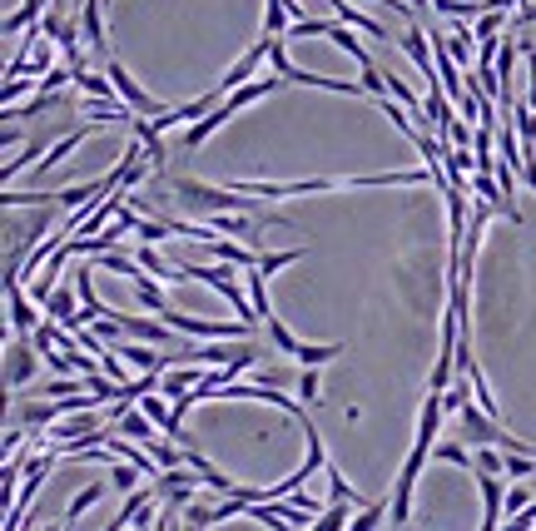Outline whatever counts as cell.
<instances>
[{"label": "cell", "mask_w": 536, "mask_h": 531, "mask_svg": "<svg viewBox=\"0 0 536 531\" xmlns=\"http://www.w3.org/2000/svg\"><path fill=\"white\" fill-rule=\"evenodd\" d=\"M170 189H174V199L189 209V214H204V219H214V214H268V209H264V199L239 194V189L204 184V179H189V174L170 179Z\"/></svg>", "instance_id": "6da1fadb"}, {"label": "cell", "mask_w": 536, "mask_h": 531, "mask_svg": "<svg viewBox=\"0 0 536 531\" xmlns=\"http://www.w3.org/2000/svg\"><path fill=\"white\" fill-rule=\"evenodd\" d=\"M437 452V442H413V452L403 457V472H397V487H393V526H407L413 522V497H417V477H423L427 457Z\"/></svg>", "instance_id": "7a4b0ae2"}, {"label": "cell", "mask_w": 536, "mask_h": 531, "mask_svg": "<svg viewBox=\"0 0 536 531\" xmlns=\"http://www.w3.org/2000/svg\"><path fill=\"white\" fill-rule=\"evenodd\" d=\"M104 70H110V80H114V90H120V100L124 104H130V110L134 114H140V120H164V114H170V104H164V100H154V94L150 90H144V84L140 80H134L130 75V70H124L120 65V60H104Z\"/></svg>", "instance_id": "3957f363"}, {"label": "cell", "mask_w": 536, "mask_h": 531, "mask_svg": "<svg viewBox=\"0 0 536 531\" xmlns=\"http://www.w3.org/2000/svg\"><path fill=\"white\" fill-rule=\"evenodd\" d=\"M457 428H462V442H467L472 452H482V447H497L502 452V442H507V428H502L497 418H487L477 402H467V408L457 412Z\"/></svg>", "instance_id": "277c9868"}, {"label": "cell", "mask_w": 536, "mask_h": 531, "mask_svg": "<svg viewBox=\"0 0 536 531\" xmlns=\"http://www.w3.org/2000/svg\"><path fill=\"white\" fill-rule=\"evenodd\" d=\"M35 343H30V338H10L5 343V388L10 392H20L25 388L30 378H35Z\"/></svg>", "instance_id": "5b68a950"}, {"label": "cell", "mask_w": 536, "mask_h": 531, "mask_svg": "<svg viewBox=\"0 0 536 531\" xmlns=\"http://www.w3.org/2000/svg\"><path fill=\"white\" fill-rule=\"evenodd\" d=\"M268 50H273V40H258V45H249L244 55L234 60V65H229V75L219 80V90H224V100L234 90H244V84H254V75H258V65H264L268 60Z\"/></svg>", "instance_id": "8992f818"}, {"label": "cell", "mask_w": 536, "mask_h": 531, "mask_svg": "<svg viewBox=\"0 0 536 531\" xmlns=\"http://www.w3.org/2000/svg\"><path fill=\"white\" fill-rule=\"evenodd\" d=\"M5 313H10V338H35L40 313L25 299V283H5Z\"/></svg>", "instance_id": "52a82bcc"}, {"label": "cell", "mask_w": 536, "mask_h": 531, "mask_svg": "<svg viewBox=\"0 0 536 531\" xmlns=\"http://www.w3.org/2000/svg\"><path fill=\"white\" fill-rule=\"evenodd\" d=\"M120 318V328H124V338L130 343H150V348H164V343H174V328L170 323H150V318H134V313H114Z\"/></svg>", "instance_id": "ba28073f"}, {"label": "cell", "mask_w": 536, "mask_h": 531, "mask_svg": "<svg viewBox=\"0 0 536 531\" xmlns=\"http://www.w3.org/2000/svg\"><path fill=\"white\" fill-rule=\"evenodd\" d=\"M80 35H85V45H90L100 60H110V30H104L100 0H85V5H80Z\"/></svg>", "instance_id": "9c48e42d"}, {"label": "cell", "mask_w": 536, "mask_h": 531, "mask_svg": "<svg viewBox=\"0 0 536 531\" xmlns=\"http://www.w3.org/2000/svg\"><path fill=\"white\" fill-rule=\"evenodd\" d=\"M204 253H209V263H229V269H258V259L264 253H254L249 243H224V239H214V243H204Z\"/></svg>", "instance_id": "30bf717a"}, {"label": "cell", "mask_w": 536, "mask_h": 531, "mask_svg": "<svg viewBox=\"0 0 536 531\" xmlns=\"http://www.w3.org/2000/svg\"><path fill=\"white\" fill-rule=\"evenodd\" d=\"M204 378H209V368H170V373H164V382H160V392H164L170 402H179V398H189V392H194Z\"/></svg>", "instance_id": "8fae6325"}, {"label": "cell", "mask_w": 536, "mask_h": 531, "mask_svg": "<svg viewBox=\"0 0 536 531\" xmlns=\"http://www.w3.org/2000/svg\"><path fill=\"white\" fill-rule=\"evenodd\" d=\"M278 75H264V80H254V84H244V90H234V94H229V100H224V110L229 114H239V110H249V104H254V100H264V94H273V90H278Z\"/></svg>", "instance_id": "7c38bea8"}, {"label": "cell", "mask_w": 536, "mask_h": 531, "mask_svg": "<svg viewBox=\"0 0 536 531\" xmlns=\"http://www.w3.org/2000/svg\"><path fill=\"white\" fill-rule=\"evenodd\" d=\"M447 50H452V60H457V70H467L472 60L482 55V45H477V35H472L467 25H457V30H447Z\"/></svg>", "instance_id": "4fadbf2b"}, {"label": "cell", "mask_w": 536, "mask_h": 531, "mask_svg": "<svg viewBox=\"0 0 536 531\" xmlns=\"http://www.w3.org/2000/svg\"><path fill=\"white\" fill-rule=\"evenodd\" d=\"M328 40H333V45H338V50H348V60H353L357 70H367V65H373V55H367V45H363V40H357V35H348V25H343V20H333Z\"/></svg>", "instance_id": "5bb4252c"}, {"label": "cell", "mask_w": 536, "mask_h": 531, "mask_svg": "<svg viewBox=\"0 0 536 531\" xmlns=\"http://www.w3.org/2000/svg\"><path fill=\"white\" fill-rule=\"evenodd\" d=\"M229 120H234V114H229V110H224V104H219V110H214V114H209V120H199V124H194V130H184V144H179V150H184V154H189V150H199V144H204V140H209V134H214V130H219V124H229Z\"/></svg>", "instance_id": "9a60e30c"}, {"label": "cell", "mask_w": 536, "mask_h": 531, "mask_svg": "<svg viewBox=\"0 0 536 531\" xmlns=\"http://www.w3.org/2000/svg\"><path fill=\"white\" fill-rule=\"evenodd\" d=\"M328 5H333V15H338L348 30H363V35H383V25H377L373 15H363L357 5H348V0H328Z\"/></svg>", "instance_id": "2e32d148"}, {"label": "cell", "mask_w": 536, "mask_h": 531, "mask_svg": "<svg viewBox=\"0 0 536 531\" xmlns=\"http://www.w3.org/2000/svg\"><path fill=\"white\" fill-rule=\"evenodd\" d=\"M134 299H140L144 308H150L154 318H164V313H170V308H174L170 299H164V289H160V283L150 279V273H144V279H134Z\"/></svg>", "instance_id": "e0dca14e"}, {"label": "cell", "mask_w": 536, "mask_h": 531, "mask_svg": "<svg viewBox=\"0 0 536 531\" xmlns=\"http://www.w3.org/2000/svg\"><path fill=\"white\" fill-rule=\"evenodd\" d=\"M343 353H348V343H303L298 363L303 368H323V363H333V358H343Z\"/></svg>", "instance_id": "ac0fdd59"}, {"label": "cell", "mask_w": 536, "mask_h": 531, "mask_svg": "<svg viewBox=\"0 0 536 531\" xmlns=\"http://www.w3.org/2000/svg\"><path fill=\"white\" fill-rule=\"evenodd\" d=\"M244 289H249V303H254L258 323H268V318H273V308H268V279H264V273H258V269H249Z\"/></svg>", "instance_id": "d6986e66"}, {"label": "cell", "mask_w": 536, "mask_h": 531, "mask_svg": "<svg viewBox=\"0 0 536 531\" xmlns=\"http://www.w3.org/2000/svg\"><path fill=\"white\" fill-rule=\"evenodd\" d=\"M264 328H268V343H273V353H283V358H298V348H303V343L288 333V323H278V313H273Z\"/></svg>", "instance_id": "ffe728a7"}, {"label": "cell", "mask_w": 536, "mask_h": 531, "mask_svg": "<svg viewBox=\"0 0 536 531\" xmlns=\"http://www.w3.org/2000/svg\"><path fill=\"white\" fill-rule=\"evenodd\" d=\"M328 502H353L357 512H363V506H367L363 497H357L353 487H348V477H343V472H338V467H333V462H328Z\"/></svg>", "instance_id": "44dd1931"}, {"label": "cell", "mask_w": 536, "mask_h": 531, "mask_svg": "<svg viewBox=\"0 0 536 531\" xmlns=\"http://www.w3.org/2000/svg\"><path fill=\"white\" fill-rule=\"evenodd\" d=\"M472 472H482V477H507V457H502L497 447H482V452H472Z\"/></svg>", "instance_id": "7402d4cb"}, {"label": "cell", "mask_w": 536, "mask_h": 531, "mask_svg": "<svg viewBox=\"0 0 536 531\" xmlns=\"http://www.w3.org/2000/svg\"><path fill=\"white\" fill-rule=\"evenodd\" d=\"M348 506H353V502H328V512L313 522V531H348V526H353V522H348Z\"/></svg>", "instance_id": "603a6c76"}, {"label": "cell", "mask_w": 536, "mask_h": 531, "mask_svg": "<svg viewBox=\"0 0 536 531\" xmlns=\"http://www.w3.org/2000/svg\"><path fill=\"white\" fill-rule=\"evenodd\" d=\"M298 259H303V249H288V253H264V259H258V273H264V279H273L278 269H288V263H298Z\"/></svg>", "instance_id": "cb8c5ba5"}, {"label": "cell", "mask_w": 536, "mask_h": 531, "mask_svg": "<svg viewBox=\"0 0 536 531\" xmlns=\"http://www.w3.org/2000/svg\"><path fill=\"white\" fill-rule=\"evenodd\" d=\"M100 497H104V487H100V482H90V487H85V492H80V497H75V502H70V506H65V516H70V522H75V516H85V512H90V506H94V502H100Z\"/></svg>", "instance_id": "d4e9b609"}, {"label": "cell", "mask_w": 536, "mask_h": 531, "mask_svg": "<svg viewBox=\"0 0 536 531\" xmlns=\"http://www.w3.org/2000/svg\"><path fill=\"white\" fill-rule=\"evenodd\" d=\"M507 457V482H527L536 472V457H521V452H502Z\"/></svg>", "instance_id": "484cf974"}, {"label": "cell", "mask_w": 536, "mask_h": 531, "mask_svg": "<svg viewBox=\"0 0 536 531\" xmlns=\"http://www.w3.org/2000/svg\"><path fill=\"white\" fill-rule=\"evenodd\" d=\"M437 462H452V467H467V472H472V452L467 447H462V442H437Z\"/></svg>", "instance_id": "4316f807"}, {"label": "cell", "mask_w": 536, "mask_h": 531, "mask_svg": "<svg viewBox=\"0 0 536 531\" xmlns=\"http://www.w3.org/2000/svg\"><path fill=\"white\" fill-rule=\"evenodd\" d=\"M298 402H323V392H318V368H303L298 373Z\"/></svg>", "instance_id": "83f0119b"}, {"label": "cell", "mask_w": 536, "mask_h": 531, "mask_svg": "<svg viewBox=\"0 0 536 531\" xmlns=\"http://www.w3.org/2000/svg\"><path fill=\"white\" fill-rule=\"evenodd\" d=\"M527 506H536V497L527 492V487H507V516H521Z\"/></svg>", "instance_id": "f1b7e54d"}, {"label": "cell", "mask_w": 536, "mask_h": 531, "mask_svg": "<svg viewBox=\"0 0 536 531\" xmlns=\"http://www.w3.org/2000/svg\"><path fill=\"white\" fill-rule=\"evenodd\" d=\"M407 5H413V10H417V15H423V10H427V0H407Z\"/></svg>", "instance_id": "f546056e"}]
</instances>
